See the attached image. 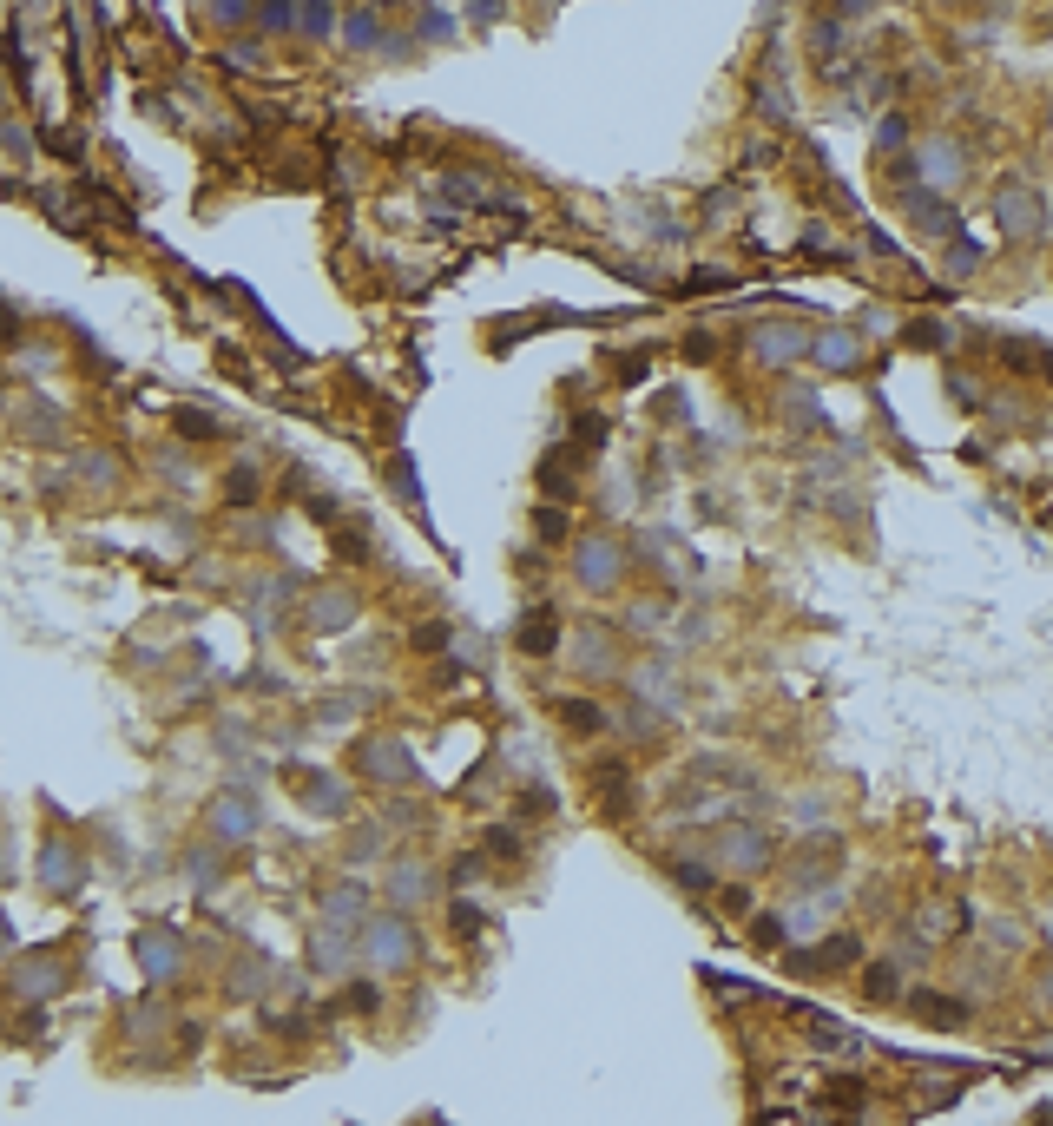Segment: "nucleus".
<instances>
[{"label":"nucleus","mask_w":1053,"mask_h":1126,"mask_svg":"<svg viewBox=\"0 0 1053 1126\" xmlns=\"http://www.w3.org/2000/svg\"><path fill=\"white\" fill-rule=\"evenodd\" d=\"M415 922H409V909H395V916H369L362 922V962L376 968V975H402V968L415 962Z\"/></svg>","instance_id":"nucleus-1"},{"label":"nucleus","mask_w":1053,"mask_h":1126,"mask_svg":"<svg viewBox=\"0 0 1053 1126\" xmlns=\"http://www.w3.org/2000/svg\"><path fill=\"white\" fill-rule=\"evenodd\" d=\"M705 857L724 863V870H764V863H771V837L757 824H724L718 837L705 843Z\"/></svg>","instance_id":"nucleus-2"},{"label":"nucleus","mask_w":1053,"mask_h":1126,"mask_svg":"<svg viewBox=\"0 0 1053 1126\" xmlns=\"http://www.w3.org/2000/svg\"><path fill=\"white\" fill-rule=\"evenodd\" d=\"M994 224H1001V238H1034L1040 231V198L1027 185H1001L994 191Z\"/></svg>","instance_id":"nucleus-3"},{"label":"nucleus","mask_w":1053,"mask_h":1126,"mask_svg":"<svg viewBox=\"0 0 1053 1126\" xmlns=\"http://www.w3.org/2000/svg\"><path fill=\"white\" fill-rule=\"evenodd\" d=\"M573 567H580L586 587H613L619 573H626V554H619V540L586 534V540H580V554H573Z\"/></svg>","instance_id":"nucleus-4"},{"label":"nucleus","mask_w":1053,"mask_h":1126,"mask_svg":"<svg viewBox=\"0 0 1053 1126\" xmlns=\"http://www.w3.org/2000/svg\"><path fill=\"white\" fill-rule=\"evenodd\" d=\"M356 764H362V771H369L376 784H402V778H415V758L395 745V738H362Z\"/></svg>","instance_id":"nucleus-5"},{"label":"nucleus","mask_w":1053,"mask_h":1126,"mask_svg":"<svg viewBox=\"0 0 1053 1126\" xmlns=\"http://www.w3.org/2000/svg\"><path fill=\"white\" fill-rule=\"evenodd\" d=\"M251 830H257V804H251V791H224V797H211V837L244 843Z\"/></svg>","instance_id":"nucleus-6"},{"label":"nucleus","mask_w":1053,"mask_h":1126,"mask_svg":"<svg viewBox=\"0 0 1053 1126\" xmlns=\"http://www.w3.org/2000/svg\"><path fill=\"white\" fill-rule=\"evenodd\" d=\"M856 962H863V942L856 936H823L817 955H790V968L810 975V982H817V975H836V968H856Z\"/></svg>","instance_id":"nucleus-7"},{"label":"nucleus","mask_w":1053,"mask_h":1126,"mask_svg":"<svg viewBox=\"0 0 1053 1126\" xmlns=\"http://www.w3.org/2000/svg\"><path fill=\"white\" fill-rule=\"evenodd\" d=\"M428 896H435V870H428L422 857H402V863L389 870V903H395V909H422Z\"/></svg>","instance_id":"nucleus-8"},{"label":"nucleus","mask_w":1053,"mask_h":1126,"mask_svg":"<svg viewBox=\"0 0 1053 1126\" xmlns=\"http://www.w3.org/2000/svg\"><path fill=\"white\" fill-rule=\"evenodd\" d=\"M362 929H343V922H323L316 929V942H310V968L316 975H343L349 968V942H356Z\"/></svg>","instance_id":"nucleus-9"},{"label":"nucleus","mask_w":1053,"mask_h":1126,"mask_svg":"<svg viewBox=\"0 0 1053 1126\" xmlns=\"http://www.w3.org/2000/svg\"><path fill=\"white\" fill-rule=\"evenodd\" d=\"M139 962H145V975L172 982L178 968H185V955H178V936H172V929H145V936H139Z\"/></svg>","instance_id":"nucleus-10"},{"label":"nucleus","mask_w":1053,"mask_h":1126,"mask_svg":"<svg viewBox=\"0 0 1053 1126\" xmlns=\"http://www.w3.org/2000/svg\"><path fill=\"white\" fill-rule=\"evenodd\" d=\"M323 922H343V929H362V922H369V896H362L356 883H336L330 896H323Z\"/></svg>","instance_id":"nucleus-11"},{"label":"nucleus","mask_w":1053,"mask_h":1126,"mask_svg":"<svg viewBox=\"0 0 1053 1126\" xmlns=\"http://www.w3.org/2000/svg\"><path fill=\"white\" fill-rule=\"evenodd\" d=\"M757 112L764 119H790V93H784V60H764V73H757Z\"/></svg>","instance_id":"nucleus-12"},{"label":"nucleus","mask_w":1053,"mask_h":1126,"mask_svg":"<svg viewBox=\"0 0 1053 1126\" xmlns=\"http://www.w3.org/2000/svg\"><path fill=\"white\" fill-rule=\"evenodd\" d=\"M817 363L843 376V369H856V363H863V343H856L849 330H823V336H817Z\"/></svg>","instance_id":"nucleus-13"},{"label":"nucleus","mask_w":1053,"mask_h":1126,"mask_svg":"<svg viewBox=\"0 0 1053 1126\" xmlns=\"http://www.w3.org/2000/svg\"><path fill=\"white\" fill-rule=\"evenodd\" d=\"M915 1021H928V1028H961V1021H968V1008H961L955 995H935V988H922V995H915Z\"/></svg>","instance_id":"nucleus-14"},{"label":"nucleus","mask_w":1053,"mask_h":1126,"mask_svg":"<svg viewBox=\"0 0 1053 1126\" xmlns=\"http://www.w3.org/2000/svg\"><path fill=\"white\" fill-rule=\"evenodd\" d=\"M53 988H60V968H53V962H20L14 968V995L20 1001H47Z\"/></svg>","instance_id":"nucleus-15"},{"label":"nucleus","mask_w":1053,"mask_h":1126,"mask_svg":"<svg viewBox=\"0 0 1053 1126\" xmlns=\"http://www.w3.org/2000/svg\"><path fill=\"white\" fill-rule=\"evenodd\" d=\"M520 652H553V606H534V613H520V633H514Z\"/></svg>","instance_id":"nucleus-16"},{"label":"nucleus","mask_w":1053,"mask_h":1126,"mask_svg":"<svg viewBox=\"0 0 1053 1126\" xmlns=\"http://www.w3.org/2000/svg\"><path fill=\"white\" fill-rule=\"evenodd\" d=\"M303 804H310V810H323V817H343V810H349V791H343V778H310Z\"/></svg>","instance_id":"nucleus-17"},{"label":"nucleus","mask_w":1053,"mask_h":1126,"mask_svg":"<svg viewBox=\"0 0 1053 1126\" xmlns=\"http://www.w3.org/2000/svg\"><path fill=\"white\" fill-rule=\"evenodd\" d=\"M40 876H47L53 889H73V883H79V857L66 850V843H47V857H40Z\"/></svg>","instance_id":"nucleus-18"},{"label":"nucleus","mask_w":1053,"mask_h":1126,"mask_svg":"<svg viewBox=\"0 0 1053 1126\" xmlns=\"http://www.w3.org/2000/svg\"><path fill=\"white\" fill-rule=\"evenodd\" d=\"M751 349L764 356V363H790V356L803 349V336H797V330H757V336H751Z\"/></svg>","instance_id":"nucleus-19"},{"label":"nucleus","mask_w":1053,"mask_h":1126,"mask_svg":"<svg viewBox=\"0 0 1053 1126\" xmlns=\"http://www.w3.org/2000/svg\"><path fill=\"white\" fill-rule=\"evenodd\" d=\"M909 211L922 231H955V211L942 205V198H928V191H909Z\"/></svg>","instance_id":"nucleus-20"},{"label":"nucleus","mask_w":1053,"mask_h":1126,"mask_svg":"<svg viewBox=\"0 0 1053 1126\" xmlns=\"http://www.w3.org/2000/svg\"><path fill=\"white\" fill-rule=\"evenodd\" d=\"M922 159H928V178H948V185L961 178V145H955V139H935V145H922Z\"/></svg>","instance_id":"nucleus-21"},{"label":"nucleus","mask_w":1053,"mask_h":1126,"mask_svg":"<svg viewBox=\"0 0 1053 1126\" xmlns=\"http://www.w3.org/2000/svg\"><path fill=\"white\" fill-rule=\"evenodd\" d=\"M863 988H869V1001H882V1008H889V1001H902V968H896V962H876V968L863 975Z\"/></svg>","instance_id":"nucleus-22"},{"label":"nucleus","mask_w":1053,"mask_h":1126,"mask_svg":"<svg viewBox=\"0 0 1053 1126\" xmlns=\"http://www.w3.org/2000/svg\"><path fill=\"white\" fill-rule=\"evenodd\" d=\"M560 725L566 731H606V712L586 705V698H560Z\"/></svg>","instance_id":"nucleus-23"},{"label":"nucleus","mask_w":1053,"mask_h":1126,"mask_svg":"<svg viewBox=\"0 0 1053 1126\" xmlns=\"http://www.w3.org/2000/svg\"><path fill=\"white\" fill-rule=\"evenodd\" d=\"M349 613H356V593H323V600L310 606V619L323 626V633H330V626H343Z\"/></svg>","instance_id":"nucleus-24"},{"label":"nucleus","mask_w":1053,"mask_h":1126,"mask_svg":"<svg viewBox=\"0 0 1053 1126\" xmlns=\"http://www.w3.org/2000/svg\"><path fill=\"white\" fill-rule=\"evenodd\" d=\"M580 633H586V646H580L586 672H606V666H613V646H606V626H580Z\"/></svg>","instance_id":"nucleus-25"},{"label":"nucleus","mask_w":1053,"mask_h":1126,"mask_svg":"<svg viewBox=\"0 0 1053 1126\" xmlns=\"http://www.w3.org/2000/svg\"><path fill=\"white\" fill-rule=\"evenodd\" d=\"M79 468H86V481H93V488H119V468H126V461H119V455H86Z\"/></svg>","instance_id":"nucleus-26"},{"label":"nucleus","mask_w":1053,"mask_h":1126,"mask_svg":"<svg viewBox=\"0 0 1053 1126\" xmlns=\"http://www.w3.org/2000/svg\"><path fill=\"white\" fill-rule=\"evenodd\" d=\"M343 1008H349V1015H376V1008H382V988H376V982H349V988H343Z\"/></svg>","instance_id":"nucleus-27"},{"label":"nucleus","mask_w":1053,"mask_h":1126,"mask_svg":"<svg viewBox=\"0 0 1053 1126\" xmlns=\"http://www.w3.org/2000/svg\"><path fill=\"white\" fill-rule=\"evenodd\" d=\"M178 422H185V435H191V442H205V435L218 442V435H224V415H205V409H185Z\"/></svg>","instance_id":"nucleus-28"},{"label":"nucleus","mask_w":1053,"mask_h":1126,"mask_svg":"<svg viewBox=\"0 0 1053 1126\" xmlns=\"http://www.w3.org/2000/svg\"><path fill=\"white\" fill-rule=\"evenodd\" d=\"M784 936H790V916H757V922H751V942H757V949H777Z\"/></svg>","instance_id":"nucleus-29"},{"label":"nucleus","mask_w":1053,"mask_h":1126,"mask_svg":"<svg viewBox=\"0 0 1053 1126\" xmlns=\"http://www.w3.org/2000/svg\"><path fill=\"white\" fill-rule=\"evenodd\" d=\"M665 870H672V883H678V889H711V870H705V863H678V857H672Z\"/></svg>","instance_id":"nucleus-30"},{"label":"nucleus","mask_w":1053,"mask_h":1126,"mask_svg":"<svg viewBox=\"0 0 1053 1126\" xmlns=\"http://www.w3.org/2000/svg\"><path fill=\"white\" fill-rule=\"evenodd\" d=\"M527 843H520V830H488V857H501V863H514Z\"/></svg>","instance_id":"nucleus-31"},{"label":"nucleus","mask_w":1053,"mask_h":1126,"mask_svg":"<svg viewBox=\"0 0 1053 1126\" xmlns=\"http://www.w3.org/2000/svg\"><path fill=\"white\" fill-rule=\"evenodd\" d=\"M441 646H448V626H441V619L415 626V652H441Z\"/></svg>","instance_id":"nucleus-32"},{"label":"nucleus","mask_w":1053,"mask_h":1126,"mask_svg":"<svg viewBox=\"0 0 1053 1126\" xmlns=\"http://www.w3.org/2000/svg\"><path fill=\"white\" fill-rule=\"evenodd\" d=\"M376 14H349V47H369V40H376Z\"/></svg>","instance_id":"nucleus-33"},{"label":"nucleus","mask_w":1053,"mask_h":1126,"mask_svg":"<svg viewBox=\"0 0 1053 1126\" xmlns=\"http://www.w3.org/2000/svg\"><path fill=\"white\" fill-rule=\"evenodd\" d=\"M297 27H303V33H330V7H323V0H310V7L297 14Z\"/></svg>","instance_id":"nucleus-34"},{"label":"nucleus","mask_w":1053,"mask_h":1126,"mask_svg":"<svg viewBox=\"0 0 1053 1126\" xmlns=\"http://www.w3.org/2000/svg\"><path fill=\"white\" fill-rule=\"evenodd\" d=\"M573 442L599 448V442H606V415H580V429H573Z\"/></svg>","instance_id":"nucleus-35"},{"label":"nucleus","mask_w":1053,"mask_h":1126,"mask_svg":"<svg viewBox=\"0 0 1053 1126\" xmlns=\"http://www.w3.org/2000/svg\"><path fill=\"white\" fill-rule=\"evenodd\" d=\"M534 527H540V540H560V534H566V514H560V508H540Z\"/></svg>","instance_id":"nucleus-36"},{"label":"nucleus","mask_w":1053,"mask_h":1126,"mask_svg":"<svg viewBox=\"0 0 1053 1126\" xmlns=\"http://www.w3.org/2000/svg\"><path fill=\"white\" fill-rule=\"evenodd\" d=\"M382 857V830H369V837H356V850H349V863H376Z\"/></svg>","instance_id":"nucleus-37"},{"label":"nucleus","mask_w":1053,"mask_h":1126,"mask_svg":"<svg viewBox=\"0 0 1053 1126\" xmlns=\"http://www.w3.org/2000/svg\"><path fill=\"white\" fill-rule=\"evenodd\" d=\"M257 20H264V27H290V0H264Z\"/></svg>","instance_id":"nucleus-38"},{"label":"nucleus","mask_w":1053,"mask_h":1126,"mask_svg":"<svg viewBox=\"0 0 1053 1126\" xmlns=\"http://www.w3.org/2000/svg\"><path fill=\"white\" fill-rule=\"evenodd\" d=\"M455 929H461V936H481V909H474V903H455Z\"/></svg>","instance_id":"nucleus-39"},{"label":"nucleus","mask_w":1053,"mask_h":1126,"mask_svg":"<svg viewBox=\"0 0 1053 1126\" xmlns=\"http://www.w3.org/2000/svg\"><path fill=\"white\" fill-rule=\"evenodd\" d=\"M211 14H218L224 27H237V20H251V7H244V0H218V7H211Z\"/></svg>","instance_id":"nucleus-40"},{"label":"nucleus","mask_w":1053,"mask_h":1126,"mask_svg":"<svg viewBox=\"0 0 1053 1126\" xmlns=\"http://www.w3.org/2000/svg\"><path fill=\"white\" fill-rule=\"evenodd\" d=\"M876 139H882V152H889V145H902V139H909V126H902V119H882V132H876Z\"/></svg>","instance_id":"nucleus-41"},{"label":"nucleus","mask_w":1053,"mask_h":1126,"mask_svg":"<svg viewBox=\"0 0 1053 1126\" xmlns=\"http://www.w3.org/2000/svg\"><path fill=\"white\" fill-rule=\"evenodd\" d=\"M718 903H724V909H738V916H744V909H751V889H744V883H738V889H718Z\"/></svg>","instance_id":"nucleus-42"},{"label":"nucleus","mask_w":1053,"mask_h":1126,"mask_svg":"<svg viewBox=\"0 0 1053 1126\" xmlns=\"http://www.w3.org/2000/svg\"><path fill=\"white\" fill-rule=\"evenodd\" d=\"M251 494H257V481H251V468H237V475H231V501H251Z\"/></svg>","instance_id":"nucleus-43"},{"label":"nucleus","mask_w":1053,"mask_h":1126,"mask_svg":"<svg viewBox=\"0 0 1053 1126\" xmlns=\"http://www.w3.org/2000/svg\"><path fill=\"white\" fill-rule=\"evenodd\" d=\"M975 264H981V251H975V244H955V277H968Z\"/></svg>","instance_id":"nucleus-44"},{"label":"nucleus","mask_w":1053,"mask_h":1126,"mask_svg":"<svg viewBox=\"0 0 1053 1126\" xmlns=\"http://www.w3.org/2000/svg\"><path fill=\"white\" fill-rule=\"evenodd\" d=\"M909 336H915V343H922V349H942V343H948V336H942V330H935V323H915V330H909Z\"/></svg>","instance_id":"nucleus-45"},{"label":"nucleus","mask_w":1053,"mask_h":1126,"mask_svg":"<svg viewBox=\"0 0 1053 1126\" xmlns=\"http://www.w3.org/2000/svg\"><path fill=\"white\" fill-rule=\"evenodd\" d=\"M645 376V349H639V356H619V382H639Z\"/></svg>","instance_id":"nucleus-46"},{"label":"nucleus","mask_w":1053,"mask_h":1126,"mask_svg":"<svg viewBox=\"0 0 1053 1126\" xmlns=\"http://www.w3.org/2000/svg\"><path fill=\"white\" fill-rule=\"evenodd\" d=\"M869 0H836V14H863Z\"/></svg>","instance_id":"nucleus-47"},{"label":"nucleus","mask_w":1053,"mask_h":1126,"mask_svg":"<svg viewBox=\"0 0 1053 1126\" xmlns=\"http://www.w3.org/2000/svg\"><path fill=\"white\" fill-rule=\"evenodd\" d=\"M1034 1061H1053V1041H1040V1047H1034Z\"/></svg>","instance_id":"nucleus-48"}]
</instances>
